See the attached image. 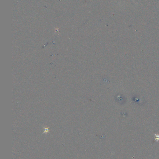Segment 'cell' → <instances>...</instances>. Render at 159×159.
Listing matches in <instances>:
<instances>
[{"label": "cell", "instance_id": "obj_1", "mask_svg": "<svg viewBox=\"0 0 159 159\" xmlns=\"http://www.w3.org/2000/svg\"><path fill=\"white\" fill-rule=\"evenodd\" d=\"M49 131V129H48V128H47V129L44 128V131L43 133H44V132H45V133H47Z\"/></svg>", "mask_w": 159, "mask_h": 159}]
</instances>
